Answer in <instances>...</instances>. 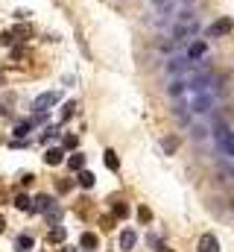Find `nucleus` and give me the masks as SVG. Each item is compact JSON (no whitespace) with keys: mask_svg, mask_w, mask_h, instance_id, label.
I'll use <instances>...</instances> for the list:
<instances>
[{"mask_svg":"<svg viewBox=\"0 0 234 252\" xmlns=\"http://www.w3.org/2000/svg\"><path fill=\"white\" fill-rule=\"evenodd\" d=\"M214 138H217V147H220L226 156H232V159H234V132L226 126V123H217Z\"/></svg>","mask_w":234,"mask_h":252,"instance_id":"obj_1","label":"nucleus"},{"mask_svg":"<svg viewBox=\"0 0 234 252\" xmlns=\"http://www.w3.org/2000/svg\"><path fill=\"white\" fill-rule=\"evenodd\" d=\"M191 94H193V100H191V112L205 115V112L214 106V94H211V91H191Z\"/></svg>","mask_w":234,"mask_h":252,"instance_id":"obj_2","label":"nucleus"},{"mask_svg":"<svg viewBox=\"0 0 234 252\" xmlns=\"http://www.w3.org/2000/svg\"><path fill=\"white\" fill-rule=\"evenodd\" d=\"M232 29H234L232 18H220V21H214V23L208 26V35H229Z\"/></svg>","mask_w":234,"mask_h":252,"instance_id":"obj_3","label":"nucleus"},{"mask_svg":"<svg viewBox=\"0 0 234 252\" xmlns=\"http://www.w3.org/2000/svg\"><path fill=\"white\" fill-rule=\"evenodd\" d=\"M199 252H220V241H217V235L205 232V235L199 238Z\"/></svg>","mask_w":234,"mask_h":252,"instance_id":"obj_4","label":"nucleus"},{"mask_svg":"<svg viewBox=\"0 0 234 252\" xmlns=\"http://www.w3.org/2000/svg\"><path fill=\"white\" fill-rule=\"evenodd\" d=\"M32 208L47 214L50 208H56V200H53V197H47V194H41V197H35V200H32Z\"/></svg>","mask_w":234,"mask_h":252,"instance_id":"obj_5","label":"nucleus"},{"mask_svg":"<svg viewBox=\"0 0 234 252\" xmlns=\"http://www.w3.org/2000/svg\"><path fill=\"white\" fill-rule=\"evenodd\" d=\"M56 100H59V94H53V91H50V94H41V97H35L32 109H35V112H44V109H47V106H53Z\"/></svg>","mask_w":234,"mask_h":252,"instance_id":"obj_6","label":"nucleus"},{"mask_svg":"<svg viewBox=\"0 0 234 252\" xmlns=\"http://www.w3.org/2000/svg\"><path fill=\"white\" fill-rule=\"evenodd\" d=\"M167 70H170V73H185V70H191V59H188V56H185V59L179 56V59H173V62L167 65Z\"/></svg>","mask_w":234,"mask_h":252,"instance_id":"obj_7","label":"nucleus"},{"mask_svg":"<svg viewBox=\"0 0 234 252\" xmlns=\"http://www.w3.org/2000/svg\"><path fill=\"white\" fill-rule=\"evenodd\" d=\"M202 56H205V41H193V44L188 47V59L196 62V59H202Z\"/></svg>","mask_w":234,"mask_h":252,"instance_id":"obj_8","label":"nucleus"},{"mask_svg":"<svg viewBox=\"0 0 234 252\" xmlns=\"http://www.w3.org/2000/svg\"><path fill=\"white\" fill-rule=\"evenodd\" d=\"M44 161H47V164H62V161H64V153L53 147V150H47V156H44Z\"/></svg>","mask_w":234,"mask_h":252,"instance_id":"obj_9","label":"nucleus"},{"mask_svg":"<svg viewBox=\"0 0 234 252\" xmlns=\"http://www.w3.org/2000/svg\"><path fill=\"white\" fill-rule=\"evenodd\" d=\"M67 167H70V170H85V156H82V153H73V156L67 159Z\"/></svg>","mask_w":234,"mask_h":252,"instance_id":"obj_10","label":"nucleus"},{"mask_svg":"<svg viewBox=\"0 0 234 252\" xmlns=\"http://www.w3.org/2000/svg\"><path fill=\"white\" fill-rule=\"evenodd\" d=\"M135 241H138V238H135V232H132V229H126V232L120 235V250H132V247H135Z\"/></svg>","mask_w":234,"mask_h":252,"instance_id":"obj_11","label":"nucleus"},{"mask_svg":"<svg viewBox=\"0 0 234 252\" xmlns=\"http://www.w3.org/2000/svg\"><path fill=\"white\" fill-rule=\"evenodd\" d=\"M15 250L18 252H29L32 250V238H29V235H21V238L15 241Z\"/></svg>","mask_w":234,"mask_h":252,"instance_id":"obj_12","label":"nucleus"},{"mask_svg":"<svg viewBox=\"0 0 234 252\" xmlns=\"http://www.w3.org/2000/svg\"><path fill=\"white\" fill-rule=\"evenodd\" d=\"M15 206H18L21 211H32V200H29L26 194H18V197H15Z\"/></svg>","mask_w":234,"mask_h":252,"instance_id":"obj_13","label":"nucleus"},{"mask_svg":"<svg viewBox=\"0 0 234 252\" xmlns=\"http://www.w3.org/2000/svg\"><path fill=\"white\" fill-rule=\"evenodd\" d=\"M106 167H108V170H117V167H120V161H117V153H114V150H106Z\"/></svg>","mask_w":234,"mask_h":252,"instance_id":"obj_14","label":"nucleus"},{"mask_svg":"<svg viewBox=\"0 0 234 252\" xmlns=\"http://www.w3.org/2000/svg\"><path fill=\"white\" fill-rule=\"evenodd\" d=\"M94 182H97V179H94V173L79 170V185H82V188H94Z\"/></svg>","mask_w":234,"mask_h":252,"instance_id":"obj_15","label":"nucleus"},{"mask_svg":"<svg viewBox=\"0 0 234 252\" xmlns=\"http://www.w3.org/2000/svg\"><path fill=\"white\" fill-rule=\"evenodd\" d=\"M161 147H164V153L170 156V153H176V147H179V138H164V141H161Z\"/></svg>","mask_w":234,"mask_h":252,"instance_id":"obj_16","label":"nucleus"},{"mask_svg":"<svg viewBox=\"0 0 234 252\" xmlns=\"http://www.w3.org/2000/svg\"><path fill=\"white\" fill-rule=\"evenodd\" d=\"M79 244H82V247H85V250H94V247H97V235H91V232H85V235H82V241H79Z\"/></svg>","mask_w":234,"mask_h":252,"instance_id":"obj_17","label":"nucleus"},{"mask_svg":"<svg viewBox=\"0 0 234 252\" xmlns=\"http://www.w3.org/2000/svg\"><path fill=\"white\" fill-rule=\"evenodd\" d=\"M50 241H53V244H59V241H64V229H62V226H56V229L50 232Z\"/></svg>","mask_w":234,"mask_h":252,"instance_id":"obj_18","label":"nucleus"},{"mask_svg":"<svg viewBox=\"0 0 234 252\" xmlns=\"http://www.w3.org/2000/svg\"><path fill=\"white\" fill-rule=\"evenodd\" d=\"M26 132H29V123H18L15 126V138H26Z\"/></svg>","mask_w":234,"mask_h":252,"instance_id":"obj_19","label":"nucleus"},{"mask_svg":"<svg viewBox=\"0 0 234 252\" xmlns=\"http://www.w3.org/2000/svg\"><path fill=\"white\" fill-rule=\"evenodd\" d=\"M114 214H117V217H126V214H129L126 203H114Z\"/></svg>","mask_w":234,"mask_h":252,"instance_id":"obj_20","label":"nucleus"},{"mask_svg":"<svg viewBox=\"0 0 234 252\" xmlns=\"http://www.w3.org/2000/svg\"><path fill=\"white\" fill-rule=\"evenodd\" d=\"M73 109H76V106H73V103H67V106H64V112H62V120H67V117L73 115Z\"/></svg>","mask_w":234,"mask_h":252,"instance_id":"obj_21","label":"nucleus"},{"mask_svg":"<svg viewBox=\"0 0 234 252\" xmlns=\"http://www.w3.org/2000/svg\"><path fill=\"white\" fill-rule=\"evenodd\" d=\"M64 147H67V150H73V147H76V138H73V135H67V138H64Z\"/></svg>","mask_w":234,"mask_h":252,"instance_id":"obj_22","label":"nucleus"},{"mask_svg":"<svg viewBox=\"0 0 234 252\" xmlns=\"http://www.w3.org/2000/svg\"><path fill=\"white\" fill-rule=\"evenodd\" d=\"M138 217H141V220H149L152 214H149V208H138Z\"/></svg>","mask_w":234,"mask_h":252,"instance_id":"obj_23","label":"nucleus"},{"mask_svg":"<svg viewBox=\"0 0 234 252\" xmlns=\"http://www.w3.org/2000/svg\"><path fill=\"white\" fill-rule=\"evenodd\" d=\"M3 229H6V220H3V217H0V232H3Z\"/></svg>","mask_w":234,"mask_h":252,"instance_id":"obj_24","label":"nucleus"},{"mask_svg":"<svg viewBox=\"0 0 234 252\" xmlns=\"http://www.w3.org/2000/svg\"><path fill=\"white\" fill-rule=\"evenodd\" d=\"M155 6H167V0H155Z\"/></svg>","mask_w":234,"mask_h":252,"instance_id":"obj_25","label":"nucleus"},{"mask_svg":"<svg viewBox=\"0 0 234 252\" xmlns=\"http://www.w3.org/2000/svg\"><path fill=\"white\" fill-rule=\"evenodd\" d=\"M62 252H76V250H73V247H64V250H62Z\"/></svg>","mask_w":234,"mask_h":252,"instance_id":"obj_26","label":"nucleus"},{"mask_svg":"<svg viewBox=\"0 0 234 252\" xmlns=\"http://www.w3.org/2000/svg\"><path fill=\"white\" fill-rule=\"evenodd\" d=\"M232 176H234V167H232Z\"/></svg>","mask_w":234,"mask_h":252,"instance_id":"obj_27","label":"nucleus"},{"mask_svg":"<svg viewBox=\"0 0 234 252\" xmlns=\"http://www.w3.org/2000/svg\"><path fill=\"white\" fill-rule=\"evenodd\" d=\"M161 252H170V250H161Z\"/></svg>","mask_w":234,"mask_h":252,"instance_id":"obj_28","label":"nucleus"}]
</instances>
